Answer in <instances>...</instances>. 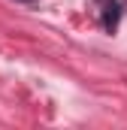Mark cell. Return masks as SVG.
<instances>
[{
	"mask_svg": "<svg viewBox=\"0 0 127 130\" xmlns=\"http://www.w3.org/2000/svg\"><path fill=\"white\" fill-rule=\"evenodd\" d=\"M103 3H106V0H103Z\"/></svg>",
	"mask_w": 127,
	"mask_h": 130,
	"instance_id": "cell-1",
	"label": "cell"
}]
</instances>
